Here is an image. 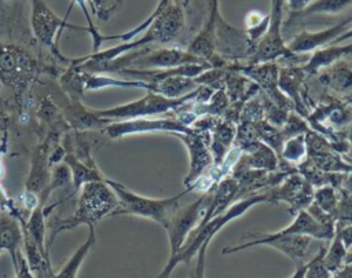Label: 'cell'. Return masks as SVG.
Instances as JSON below:
<instances>
[{"label": "cell", "instance_id": "6da1fadb", "mask_svg": "<svg viewBox=\"0 0 352 278\" xmlns=\"http://www.w3.org/2000/svg\"><path fill=\"white\" fill-rule=\"evenodd\" d=\"M117 205V195L104 180L85 183L80 189V197L74 213L66 219L55 216L51 219L48 237L50 239L47 242L48 252L55 237L59 233L65 230H73L80 224H87L88 227L95 226L99 220H102L107 215H111Z\"/></svg>", "mask_w": 352, "mask_h": 278}, {"label": "cell", "instance_id": "7a4b0ae2", "mask_svg": "<svg viewBox=\"0 0 352 278\" xmlns=\"http://www.w3.org/2000/svg\"><path fill=\"white\" fill-rule=\"evenodd\" d=\"M43 65L16 44L0 43V84L21 102L29 87L37 80Z\"/></svg>", "mask_w": 352, "mask_h": 278}, {"label": "cell", "instance_id": "3957f363", "mask_svg": "<svg viewBox=\"0 0 352 278\" xmlns=\"http://www.w3.org/2000/svg\"><path fill=\"white\" fill-rule=\"evenodd\" d=\"M104 182L113 189V191L118 200V205L111 212V216L135 215V216L151 219V220L162 224L164 227L168 224L170 216L177 209L179 200L187 191H190V189H187L173 197L160 200V198H148V197L139 195V194L128 190L121 183L111 180L109 178H104Z\"/></svg>", "mask_w": 352, "mask_h": 278}, {"label": "cell", "instance_id": "277c9868", "mask_svg": "<svg viewBox=\"0 0 352 278\" xmlns=\"http://www.w3.org/2000/svg\"><path fill=\"white\" fill-rule=\"evenodd\" d=\"M268 197L267 195H252L246 200H242L239 202H235L234 205L230 206V209L224 213L217 215L214 219H210L205 226L199 227V228H194L191 231V234L188 235V239L186 242V245L182 246V249L179 250V253L175 256V259L168 260L166 266L164 267L162 272H160V275L157 278H169L170 272L173 271V268L179 264V263H190L191 257L194 255H197L198 249L204 245V242H210L212 237L223 227L226 226L228 222H231L232 219L241 216L245 211H248L250 206H253L257 202H263L265 201Z\"/></svg>", "mask_w": 352, "mask_h": 278}, {"label": "cell", "instance_id": "5b68a950", "mask_svg": "<svg viewBox=\"0 0 352 278\" xmlns=\"http://www.w3.org/2000/svg\"><path fill=\"white\" fill-rule=\"evenodd\" d=\"M198 94V91H194L192 94H186L182 98H166L164 95L148 92L140 99H136L133 102L120 105L111 109L104 110H94V113L98 117L106 118L110 122L113 121H125V120H135V118H144L148 116H155L165 113L170 109H176L177 106H182L191 98H194Z\"/></svg>", "mask_w": 352, "mask_h": 278}, {"label": "cell", "instance_id": "8992f818", "mask_svg": "<svg viewBox=\"0 0 352 278\" xmlns=\"http://www.w3.org/2000/svg\"><path fill=\"white\" fill-rule=\"evenodd\" d=\"M32 14H30V28L32 32L44 47L50 48V51L62 62L69 61V58L63 56L58 50V40L63 32V29H74V30H85L87 28L69 25L62 18H59L45 3V0H30Z\"/></svg>", "mask_w": 352, "mask_h": 278}, {"label": "cell", "instance_id": "52a82bcc", "mask_svg": "<svg viewBox=\"0 0 352 278\" xmlns=\"http://www.w3.org/2000/svg\"><path fill=\"white\" fill-rule=\"evenodd\" d=\"M212 195H202L192 204H187L184 206H177V209L170 216L168 224L165 226L169 237V246H170V256L169 260L175 259V256L182 249L183 244L186 242V238L191 234L194 227L197 226L198 220L201 219V215L205 211L210 202Z\"/></svg>", "mask_w": 352, "mask_h": 278}, {"label": "cell", "instance_id": "ba28073f", "mask_svg": "<svg viewBox=\"0 0 352 278\" xmlns=\"http://www.w3.org/2000/svg\"><path fill=\"white\" fill-rule=\"evenodd\" d=\"M249 237H252V241H248L245 244L241 245H235L232 248H224L223 253H232L241 249H246L250 246H256V245H270L274 246L276 249H279L280 252H283L285 255H287L292 260H294L296 266L304 263L302 259L305 257L308 245L311 242L309 235H300V234H257V233H249Z\"/></svg>", "mask_w": 352, "mask_h": 278}, {"label": "cell", "instance_id": "9c48e42d", "mask_svg": "<svg viewBox=\"0 0 352 278\" xmlns=\"http://www.w3.org/2000/svg\"><path fill=\"white\" fill-rule=\"evenodd\" d=\"M205 59L180 48H143L140 54L131 61L129 69H175L190 63H204ZM126 69V67H125Z\"/></svg>", "mask_w": 352, "mask_h": 278}, {"label": "cell", "instance_id": "30bf717a", "mask_svg": "<svg viewBox=\"0 0 352 278\" xmlns=\"http://www.w3.org/2000/svg\"><path fill=\"white\" fill-rule=\"evenodd\" d=\"M58 138V132L51 131L47 138L38 143L33 151L32 156V161H30V168H29V173L26 176L25 180V193L23 194H33L40 197L48 183H50V176L51 172H48V156L51 151V146L54 139Z\"/></svg>", "mask_w": 352, "mask_h": 278}, {"label": "cell", "instance_id": "8fae6325", "mask_svg": "<svg viewBox=\"0 0 352 278\" xmlns=\"http://www.w3.org/2000/svg\"><path fill=\"white\" fill-rule=\"evenodd\" d=\"M282 6L283 0H272V10L270 14V23L257 44L254 62H267L290 52L282 40L280 36V22H282Z\"/></svg>", "mask_w": 352, "mask_h": 278}, {"label": "cell", "instance_id": "7c38bea8", "mask_svg": "<svg viewBox=\"0 0 352 278\" xmlns=\"http://www.w3.org/2000/svg\"><path fill=\"white\" fill-rule=\"evenodd\" d=\"M180 131L183 133H192L190 128L177 122L175 120H147V118H135L125 121H113L104 127V132L110 139H118L125 135L132 133H144V132H158Z\"/></svg>", "mask_w": 352, "mask_h": 278}, {"label": "cell", "instance_id": "4fadbf2b", "mask_svg": "<svg viewBox=\"0 0 352 278\" xmlns=\"http://www.w3.org/2000/svg\"><path fill=\"white\" fill-rule=\"evenodd\" d=\"M351 22H352V17H349L348 19L341 21L336 26H331L329 29H323L320 32L311 33V32L304 30L293 39V41L289 44L287 50L290 52H305V51H309V50H315L320 45H324L327 43L336 40L338 36H341L342 32L346 30V28Z\"/></svg>", "mask_w": 352, "mask_h": 278}, {"label": "cell", "instance_id": "5bb4252c", "mask_svg": "<svg viewBox=\"0 0 352 278\" xmlns=\"http://www.w3.org/2000/svg\"><path fill=\"white\" fill-rule=\"evenodd\" d=\"M0 249L10 253L15 271L22 255V228L19 220L10 213L0 215Z\"/></svg>", "mask_w": 352, "mask_h": 278}, {"label": "cell", "instance_id": "9a60e30c", "mask_svg": "<svg viewBox=\"0 0 352 278\" xmlns=\"http://www.w3.org/2000/svg\"><path fill=\"white\" fill-rule=\"evenodd\" d=\"M219 18V8H217V0H210V12L208 17V21L202 30L197 34V37L191 41L188 45V52L202 58V59H212L214 54L216 47V23Z\"/></svg>", "mask_w": 352, "mask_h": 278}, {"label": "cell", "instance_id": "2e32d148", "mask_svg": "<svg viewBox=\"0 0 352 278\" xmlns=\"http://www.w3.org/2000/svg\"><path fill=\"white\" fill-rule=\"evenodd\" d=\"M63 164H66L70 169L72 184L74 191H78L85 183L104 180V176L100 173L96 165H89L82 162L80 158H77V156L70 149H66Z\"/></svg>", "mask_w": 352, "mask_h": 278}, {"label": "cell", "instance_id": "e0dca14e", "mask_svg": "<svg viewBox=\"0 0 352 278\" xmlns=\"http://www.w3.org/2000/svg\"><path fill=\"white\" fill-rule=\"evenodd\" d=\"M180 138H183L184 143L188 147L190 156H191L190 173L184 180L186 182L184 184H188L191 180H195L202 173V171L210 164L212 157H210V153L206 149L204 140L199 136H197L194 133H183V135H180Z\"/></svg>", "mask_w": 352, "mask_h": 278}, {"label": "cell", "instance_id": "ac0fdd59", "mask_svg": "<svg viewBox=\"0 0 352 278\" xmlns=\"http://www.w3.org/2000/svg\"><path fill=\"white\" fill-rule=\"evenodd\" d=\"M96 242V235H95V226H89V233L87 239L80 245L78 249L72 255V257L67 260V263L56 272L52 275V278H77V272L84 261V259L88 256V253L92 250Z\"/></svg>", "mask_w": 352, "mask_h": 278}, {"label": "cell", "instance_id": "d6986e66", "mask_svg": "<svg viewBox=\"0 0 352 278\" xmlns=\"http://www.w3.org/2000/svg\"><path fill=\"white\" fill-rule=\"evenodd\" d=\"M44 204H40L30 211L29 219L23 220L19 219L26 228V231L30 234V237L34 239L37 246L47 255H50L47 249V241H45V213H44Z\"/></svg>", "mask_w": 352, "mask_h": 278}, {"label": "cell", "instance_id": "ffe728a7", "mask_svg": "<svg viewBox=\"0 0 352 278\" xmlns=\"http://www.w3.org/2000/svg\"><path fill=\"white\" fill-rule=\"evenodd\" d=\"M351 52H352V44H348V45H344V47L322 48V50H319L314 54L309 63L305 66V70L314 72V70L319 69L320 66H326V65L334 62L336 59L341 58L342 55H346V54H351Z\"/></svg>", "mask_w": 352, "mask_h": 278}, {"label": "cell", "instance_id": "44dd1931", "mask_svg": "<svg viewBox=\"0 0 352 278\" xmlns=\"http://www.w3.org/2000/svg\"><path fill=\"white\" fill-rule=\"evenodd\" d=\"M345 255H346V249L341 241V238L338 237V234L336 233L333 235V241L329 246V249L324 252V256L322 259L324 267L327 268V271L331 274L334 271H337L342 263H344V259H345Z\"/></svg>", "mask_w": 352, "mask_h": 278}, {"label": "cell", "instance_id": "7402d4cb", "mask_svg": "<svg viewBox=\"0 0 352 278\" xmlns=\"http://www.w3.org/2000/svg\"><path fill=\"white\" fill-rule=\"evenodd\" d=\"M74 6H78V7L81 8V11H82V14H84V17H85V19H87V22H88L87 29H88L89 36L92 37V52L99 51V47H100L102 43H103V36H102V34L99 33V30L96 29L94 21H92V18H91V12L88 11V6H87L85 0H70L69 8H67V11H66V14H65V17H63L62 19H63L65 22H67V17L70 15V12H72V10H73Z\"/></svg>", "mask_w": 352, "mask_h": 278}, {"label": "cell", "instance_id": "603a6c76", "mask_svg": "<svg viewBox=\"0 0 352 278\" xmlns=\"http://www.w3.org/2000/svg\"><path fill=\"white\" fill-rule=\"evenodd\" d=\"M234 136V127L230 122H223L217 125L216 132L213 135V153L217 158V164L221 162L223 156L226 154V149L228 147L230 142L232 140Z\"/></svg>", "mask_w": 352, "mask_h": 278}, {"label": "cell", "instance_id": "cb8c5ba5", "mask_svg": "<svg viewBox=\"0 0 352 278\" xmlns=\"http://www.w3.org/2000/svg\"><path fill=\"white\" fill-rule=\"evenodd\" d=\"M85 3L89 6L91 14L95 18L107 22L122 4V0H85Z\"/></svg>", "mask_w": 352, "mask_h": 278}, {"label": "cell", "instance_id": "d4e9b609", "mask_svg": "<svg viewBox=\"0 0 352 278\" xmlns=\"http://www.w3.org/2000/svg\"><path fill=\"white\" fill-rule=\"evenodd\" d=\"M352 0H316L302 11L294 14L298 17L316 14V12H338L342 8H345L348 4H351Z\"/></svg>", "mask_w": 352, "mask_h": 278}, {"label": "cell", "instance_id": "484cf974", "mask_svg": "<svg viewBox=\"0 0 352 278\" xmlns=\"http://www.w3.org/2000/svg\"><path fill=\"white\" fill-rule=\"evenodd\" d=\"M37 116L47 124L56 122L60 118L59 107L50 96H44L40 99V102L37 105Z\"/></svg>", "mask_w": 352, "mask_h": 278}, {"label": "cell", "instance_id": "4316f807", "mask_svg": "<svg viewBox=\"0 0 352 278\" xmlns=\"http://www.w3.org/2000/svg\"><path fill=\"white\" fill-rule=\"evenodd\" d=\"M315 200L316 205L324 212H330L336 206V194L331 187H322L320 190H318L315 194Z\"/></svg>", "mask_w": 352, "mask_h": 278}, {"label": "cell", "instance_id": "83f0119b", "mask_svg": "<svg viewBox=\"0 0 352 278\" xmlns=\"http://www.w3.org/2000/svg\"><path fill=\"white\" fill-rule=\"evenodd\" d=\"M304 154V136H298L294 138L292 140H289V143L285 147L283 156L292 161L300 158Z\"/></svg>", "mask_w": 352, "mask_h": 278}, {"label": "cell", "instance_id": "f1b7e54d", "mask_svg": "<svg viewBox=\"0 0 352 278\" xmlns=\"http://www.w3.org/2000/svg\"><path fill=\"white\" fill-rule=\"evenodd\" d=\"M209 242H204V245L197 252V263L194 270L190 272V278H205V256H206V248Z\"/></svg>", "mask_w": 352, "mask_h": 278}, {"label": "cell", "instance_id": "f546056e", "mask_svg": "<svg viewBox=\"0 0 352 278\" xmlns=\"http://www.w3.org/2000/svg\"><path fill=\"white\" fill-rule=\"evenodd\" d=\"M331 84L334 88H338V89H344L352 85V72L345 69L337 70V74H334L331 78Z\"/></svg>", "mask_w": 352, "mask_h": 278}, {"label": "cell", "instance_id": "4dcf8cb0", "mask_svg": "<svg viewBox=\"0 0 352 278\" xmlns=\"http://www.w3.org/2000/svg\"><path fill=\"white\" fill-rule=\"evenodd\" d=\"M15 278H34L33 272L30 271V268L26 263V259H25L23 253L18 259V267L15 270Z\"/></svg>", "mask_w": 352, "mask_h": 278}, {"label": "cell", "instance_id": "1f68e13d", "mask_svg": "<svg viewBox=\"0 0 352 278\" xmlns=\"http://www.w3.org/2000/svg\"><path fill=\"white\" fill-rule=\"evenodd\" d=\"M336 233L341 238L345 249L352 246V224L351 226H345V227H337Z\"/></svg>", "mask_w": 352, "mask_h": 278}, {"label": "cell", "instance_id": "d6a6232c", "mask_svg": "<svg viewBox=\"0 0 352 278\" xmlns=\"http://www.w3.org/2000/svg\"><path fill=\"white\" fill-rule=\"evenodd\" d=\"M311 1H312V0H287L289 7H290V10L293 11V14H297V12L302 11L304 8H307Z\"/></svg>", "mask_w": 352, "mask_h": 278}, {"label": "cell", "instance_id": "836d02e7", "mask_svg": "<svg viewBox=\"0 0 352 278\" xmlns=\"http://www.w3.org/2000/svg\"><path fill=\"white\" fill-rule=\"evenodd\" d=\"M333 274V278H352V264H344Z\"/></svg>", "mask_w": 352, "mask_h": 278}, {"label": "cell", "instance_id": "e575fe53", "mask_svg": "<svg viewBox=\"0 0 352 278\" xmlns=\"http://www.w3.org/2000/svg\"><path fill=\"white\" fill-rule=\"evenodd\" d=\"M308 266H309V261L308 263H301L297 266L294 274L290 277V278H304L305 277V272L308 270Z\"/></svg>", "mask_w": 352, "mask_h": 278}, {"label": "cell", "instance_id": "d590c367", "mask_svg": "<svg viewBox=\"0 0 352 278\" xmlns=\"http://www.w3.org/2000/svg\"><path fill=\"white\" fill-rule=\"evenodd\" d=\"M351 37H352V29H351L348 33L345 32L344 34L338 36V37H337V40H336V43H340V41H342V40H345V39H351Z\"/></svg>", "mask_w": 352, "mask_h": 278}, {"label": "cell", "instance_id": "8d00e7d4", "mask_svg": "<svg viewBox=\"0 0 352 278\" xmlns=\"http://www.w3.org/2000/svg\"><path fill=\"white\" fill-rule=\"evenodd\" d=\"M344 264H352V253H346V255H345Z\"/></svg>", "mask_w": 352, "mask_h": 278}, {"label": "cell", "instance_id": "74e56055", "mask_svg": "<svg viewBox=\"0 0 352 278\" xmlns=\"http://www.w3.org/2000/svg\"><path fill=\"white\" fill-rule=\"evenodd\" d=\"M4 1H10V3H15L18 0H0V3H4Z\"/></svg>", "mask_w": 352, "mask_h": 278}, {"label": "cell", "instance_id": "f35d334b", "mask_svg": "<svg viewBox=\"0 0 352 278\" xmlns=\"http://www.w3.org/2000/svg\"><path fill=\"white\" fill-rule=\"evenodd\" d=\"M1 89H3V85L0 84V95H1ZM0 102H1V96H0Z\"/></svg>", "mask_w": 352, "mask_h": 278}, {"label": "cell", "instance_id": "ab89813d", "mask_svg": "<svg viewBox=\"0 0 352 278\" xmlns=\"http://www.w3.org/2000/svg\"><path fill=\"white\" fill-rule=\"evenodd\" d=\"M184 1H187V0H184Z\"/></svg>", "mask_w": 352, "mask_h": 278}]
</instances>
